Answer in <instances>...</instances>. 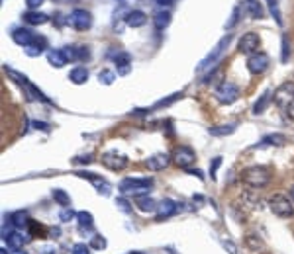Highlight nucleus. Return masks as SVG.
Wrapping results in <instances>:
<instances>
[{
    "mask_svg": "<svg viewBox=\"0 0 294 254\" xmlns=\"http://www.w3.org/2000/svg\"><path fill=\"white\" fill-rule=\"evenodd\" d=\"M222 245H224V249L230 254H237V247H235L232 241H222Z\"/></svg>",
    "mask_w": 294,
    "mask_h": 254,
    "instance_id": "44",
    "label": "nucleus"
},
{
    "mask_svg": "<svg viewBox=\"0 0 294 254\" xmlns=\"http://www.w3.org/2000/svg\"><path fill=\"white\" fill-rule=\"evenodd\" d=\"M126 24L129 28H141L147 24V14L141 10H131V12H127Z\"/></svg>",
    "mask_w": 294,
    "mask_h": 254,
    "instance_id": "20",
    "label": "nucleus"
},
{
    "mask_svg": "<svg viewBox=\"0 0 294 254\" xmlns=\"http://www.w3.org/2000/svg\"><path fill=\"white\" fill-rule=\"evenodd\" d=\"M69 81L73 83V85H84L86 81H88V71H86V67H75V69H71V73H69Z\"/></svg>",
    "mask_w": 294,
    "mask_h": 254,
    "instance_id": "23",
    "label": "nucleus"
},
{
    "mask_svg": "<svg viewBox=\"0 0 294 254\" xmlns=\"http://www.w3.org/2000/svg\"><path fill=\"white\" fill-rule=\"evenodd\" d=\"M291 59V43H289V36L283 34V63H287Z\"/></svg>",
    "mask_w": 294,
    "mask_h": 254,
    "instance_id": "37",
    "label": "nucleus"
},
{
    "mask_svg": "<svg viewBox=\"0 0 294 254\" xmlns=\"http://www.w3.org/2000/svg\"><path fill=\"white\" fill-rule=\"evenodd\" d=\"M32 126L36 127V129H40V131H45V133H49V124H45V122H34Z\"/></svg>",
    "mask_w": 294,
    "mask_h": 254,
    "instance_id": "46",
    "label": "nucleus"
},
{
    "mask_svg": "<svg viewBox=\"0 0 294 254\" xmlns=\"http://www.w3.org/2000/svg\"><path fill=\"white\" fill-rule=\"evenodd\" d=\"M273 100H275V104L279 108H291L294 104V83H291V81L283 83V85L275 90Z\"/></svg>",
    "mask_w": 294,
    "mask_h": 254,
    "instance_id": "7",
    "label": "nucleus"
},
{
    "mask_svg": "<svg viewBox=\"0 0 294 254\" xmlns=\"http://www.w3.org/2000/svg\"><path fill=\"white\" fill-rule=\"evenodd\" d=\"M51 196H53V200H55L59 206H63V208H71V196H69L65 190L55 188V190L51 192Z\"/></svg>",
    "mask_w": 294,
    "mask_h": 254,
    "instance_id": "31",
    "label": "nucleus"
},
{
    "mask_svg": "<svg viewBox=\"0 0 294 254\" xmlns=\"http://www.w3.org/2000/svg\"><path fill=\"white\" fill-rule=\"evenodd\" d=\"M269 65H271V59H269V55L263 53V51L253 53V55L247 57V71H249L251 75H263V73L269 69Z\"/></svg>",
    "mask_w": 294,
    "mask_h": 254,
    "instance_id": "9",
    "label": "nucleus"
},
{
    "mask_svg": "<svg viewBox=\"0 0 294 254\" xmlns=\"http://www.w3.org/2000/svg\"><path fill=\"white\" fill-rule=\"evenodd\" d=\"M235 129L237 126L235 124H224V126H214L208 129V133L214 135V137H228V135H232V133H235Z\"/></svg>",
    "mask_w": 294,
    "mask_h": 254,
    "instance_id": "27",
    "label": "nucleus"
},
{
    "mask_svg": "<svg viewBox=\"0 0 294 254\" xmlns=\"http://www.w3.org/2000/svg\"><path fill=\"white\" fill-rule=\"evenodd\" d=\"M59 219H61L63 223H69V221L77 219V213L73 212V208H63V212L59 213Z\"/></svg>",
    "mask_w": 294,
    "mask_h": 254,
    "instance_id": "36",
    "label": "nucleus"
},
{
    "mask_svg": "<svg viewBox=\"0 0 294 254\" xmlns=\"http://www.w3.org/2000/svg\"><path fill=\"white\" fill-rule=\"evenodd\" d=\"M116 206H118V210H120V212L127 213V215L133 212V208H129V202H127L126 198H118V200H116Z\"/></svg>",
    "mask_w": 294,
    "mask_h": 254,
    "instance_id": "40",
    "label": "nucleus"
},
{
    "mask_svg": "<svg viewBox=\"0 0 294 254\" xmlns=\"http://www.w3.org/2000/svg\"><path fill=\"white\" fill-rule=\"evenodd\" d=\"M114 63H116V69H118L120 77L129 75V71H131V55L129 53H118L114 57Z\"/></svg>",
    "mask_w": 294,
    "mask_h": 254,
    "instance_id": "17",
    "label": "nucleus"
},
{
    "mask_svg": "<svg viewBox=\"0 0 294 254\" xmlns=\"http://www.w3.org/2000/svg\"><path fill=\"white\" fill-rule=\"evenodd\" d=\"M63 53H65L67 61H71V63H77V61H79V55H77V47H63Z\"/></svg>",
    "mask_w": 294,
    "mask_h": 254,
    "instance_id": "38",
    "label": "nucleus"
},
{
    "mask_svg": "<svg viewBox=\"0 0 294 254\" xmlns=\"http://www.w3.org/2000/svg\"><path fill=\"white\" fill-rule=\"evenodd\" d=\"M186 174H192V176H196V178L204 180V176H202V170H200V169H186Z\"/></svg>",
    "mask_w": 294,
    "mask_h": 254,
    "instance_id": "47",
    "label": "nucleus"
},
{
    "mask_svg": "<svg viewBox=\"0 0 294 254\" xmlns=\"http://www.w3.org/2000/svg\"><path fill=\"white\" fill-rule=\"evenodd\" d=\"M232 40H234V36H232V34H226V36L218 42V45H216L210 53H208V57H204V59L200 61V65L196 67V71H206V69H210L212 65H216V63H218V59L224 55V51L230 47Z\"/></svg>",
    "mask_w": 294,
    "mask_h": 254,
    "instance_id": "3",
    "label": "nucleus"
},
{
    "mask_svg": "<svg viewBox=\"0 0 294 254\" xmlns=\"http://www.w3.org/2000/svg\"><path fill=\"white\" fill-rule=\"evenodd\" d=\"M259 47H261V38H259V34L247 32V34L241 36V40H239V51H241L243 55L249 57L253 53H259Z\"/></svg>",
    "mask_w": 294,
    "mask_h": 254,
    "instance_id": "11",
    "label": "nucleus"
},
{
    "mask_svg": "<svg viewBox=\"0 0 294 254\" xmlns=\"http://www.w3.org/2000/svg\"><path fill=\"white\" fill-rule=\"evenodd\" d=\"M285 143H287V137L283 133H271V135H265L261 139V143L255 145V149H259V147H283Z\"/></svg>",
    "mask_w": 294,
    "mask_h": 254,
    "instance_id": "19",
    "label": "nucleus"
},
{
    "mask_svg": "<svg viewBox=\"0 0 294 254\" xmlns=\"http://www.w3.org/2000/svg\"><path fill=\"white\" fill-rule=\"evenodd\" d=\"M196 161V153H194V149L192 147H186V145H182V147H176L175 149V153H173V163L178 167V169H190V165Z\"/></svg>",
    "mask_w": 294,
    "mask_h": 254,
    "instance_id": "8",
    "label": "nucleus"
},
{
    "mask_svg": "<svg viewBox=\"0 0 294 254\" xmlns=\"http://www.w3.org/2000/svg\"><path fill=\"white\" fill-rule=\"evenodd\" d=\"M169 24H171V14L167 10H159L155 16H153V26L157 30H165Z\"/></svg>",
    "mask_w": 294,
    "mask_h": 254,
    "instance_id": "30",
    "label": "nucleus"
},
{
    "mask_svg": "<svg viewBox=\"0 0 294 254\" xmlns=\"http://www.w3.org/2000/svg\"><path fill=\"white\" fill-rule=\"evenodd\" d=\"M77 55H79V61H88L90 59V51H88V47H77Z\"/></svg>",
    "mask_w": 294,
    "mask_h": 254,
    "instance_id": "43",
    "label": "nucleus"
},
{
    "mask_svg": "<svg viewBox=\"0 0 294 254\" xmlns=\"http://www.w3.org/2000/svg\"><path fill=\"white\" fill-rule=\"evenodd\" d=\"M69 24H71L75 30H79V32H86V30H90V26H92V16H90L88 10L75 8V10L71 12V16H69Z\"/></svg>",
    "mask_w": 294,
    "mask_h": 254,
    "instance_id": "10",
    "label": "nucleus"
},
{
    "mask_svg": "<svg viewBox=\"0 0 294 254\" xmlns=\"http://www.w3.org/2000/svg\"><path fill=\"white\" fill-rule=\"evenodd\" d=\"M241 180L251 188H265L271 182V172L265 167H249L243 170Z\"/></svg>",
    "mask_w": 294,
    "mask_h": 254,
    "instance_id": "1",
    "label": "nucleus"
},
{
    "mask_svg": "<svg viewBox=\"0 0 294 254\" xmlns=\"http://www.w3.org/2000/svg\"><path fill=\"white\" fill-rule=\"evenodd\" d=\"M214 96H216L218 104H222V106H230V104L237 102V98H239V86L235 85V83L224 81L222 85L216 88Z\"/></svg>",
    "mask_w": 294,
    "mask_h": 254,
    "instance_id": "4",
    "label": "nucleus"
},
{
    "mask_svg": "<svg viewBox=\"0 0 294 254\" xmlns=\"http://www.w3.org/2000/svg\"><path fill=\"white\" fill-rule=\"evenodd\" d=\"M4 71H6V75H8V77H10V79H12V81H14L16 85H20L22 88H24V90H26L28 86L32 85V83H30V79H28L26 75H22V73H18V71L10 69L8 65H4Z\"/></svg>",
    "mask_w": 294,
    "mask_h": 254,
    "instance_id": "26",
    "label": "nucleus"
},
{
    "mask_svg": "<svg viewBox=\"0 0 294 254\" xmlns=\"http://www.w3.org/2000/svg\"><path fill=\"white\" fill-rule=\"evenodd\" d=\"M220 165H222V157H214V161L210 163V176L212 180H216V172L220 169Z\"/></svg>",
    "mask_w": 294,
    "mask_h": 254,
    "instance_id": "41",
    "label": "nucleus"
},
{
    "mask_svg": "<svg viewBox=\"0 0 294 254\" xmlns=\"http://www.w3.org/2000/svg\"><path fill=\"white\" fill-rule=\"evenodd\" d=\"M291 196H293V202H294V186L291 188Z\"/></svg>",
    "mask_w": 294,
    "mask_h": 254,
    "instance_id": "53",
    "label": "nucleus"
},
{
    "mask_svg": "<svg viewBox=\"0 0 294 254\" xmlns=\"http://www.w3.org/2000/svg\"><path fill=\"white\" fill-rule=\"evenodd\" d=\"M90 249H96V251L106 249V239H104L102 235H94V237L90 239Z\"/></svg>",
    "mask_w": 294,
    "mask_h": 254,
    "instance_id": "35",
    "label": "nucleus"
},
{
    "mask_svg": "<svg viewBox=\"0 0 294 254\" xmlns=\"http://www.w3.org/2000/svg\"><path fill=\"white\" fill-rule=\"evenodd\" d=\"M4 241H6V245H8L10 249H22L26 243L32 241V235H24V233H20V231H12V233L4 235Z\"/></svg>",
    "mask_w": 294,
    "mask_h": 254,
    "instance_id": "15",
    "label": "nucleus"
},
{
    "mask_svg": "<svg viewBox=\"0 0 294 254\" xmlns=\"http://www.w3.org/2000/svg\"><path fill=\"white\" fill-rule=\"evenodd\" d=\"M36 38L38 36L32 30H28V28H16L12 32V42L16 43V45H20V47H28L30 43L36 42Z\"/></svg>",
    "mask_w": 294,
    "mask_h": 254,
    "instance_id": "12",
    "label": "nucleus"
},
{
    "mask_svg": "<svg viewBox=\"0 0 294 254\" xmlns=\"http://www.w3.org/2000/svg\"><path fill=\"white\" fill-rule=\"evenodd\" d=\"M47 63L51 67H55V69H63L69 61H67L63 49H51V51H47Z\"/></svg>",
    "mask_w": 294,
    "mask_h": 254,
    "instance_id": "18",
    "label": "nucleus"
},
{
    "mask_svg": "<svg viewBox=\"0 0 294 254\" xmlns=\"http://www.w3.org/2000/svg\"><path fill=\"white\" fill-rule=\"evenodd\" d=\"M267 2V8L271 12V16L277 20L279 26H283V16H281V8H279V0H265Z\"/></svg>",
    "mask_w": 294,
    "mask_h": 254,
    "instance_id": "32",
    "label": "nucleus"
},
{
    "mask_svg": "<svg viewBox=\"0 0 294 254\" xmlns=\"http://www.w3.org/2000/svg\"><path fill=\"white\" fill-rule=\"evenodd\" d=\"M98 81H100V85L110 86L114 81H116V73H112V71L104 69V71H100V73H98Z\"/></svg>",
    "mask_w": 294,
    "mask_h": 254,
    "instance_id": "34",
    "label": "nucleus"
},
{
    "mask_svg": "<svg viewBox=\"0 0 294 254\" xmlns=\"http://www.w3.org/2000/svg\"><path fill=\"white\" fill-rule=\"evenodd\" d=\"M237 16H239V10L235 8V10H234V16H232V22L228 24V28H232V26H235V22H237Z\"/></svg>",
    "mask_w": 294,
    "mask_h": 254,
    "instance_id": "48",
    "label": "nucleus"
},
{
    "mask_svg": "<svg viewBox=\"0 0 294 254\" xmlns=\"http://www.w3.org/2000/svg\"><path fill=\"white\" fill-rule=\"evenodd\" d=\"M271 100H273V92L271 90H267V92H263V96L255 102V106H253V114L255 116H259V114H263L267 108H269V104H271Z\"/></svg>",
    "mask_w": 294,
    "mask_h": 254,
    "instance_id": "25",
    "label": "nucleus"
},
{
    "mask_svg": "<svg viewBox=\"0 0 294 254\" xmlns=\"http://www.w3.org/2000/svg\"><path fill=\"white\" fill-rule=\"evenodd\" d=\"M178 210V204L176 202H173V200H169L165 198L163 202H159V206H157V221H163V219H167L171 215H175Z\"/></svg>",
    "mask_w": 294,
    "mask_h": 254,
    "instance_id": "16",
    "label": "nucleus"
},
{
    "mask_svg": "<svg viewBox=\"0 0 294 254\" xmlns=\"http://www.w3.org/2000/svg\"><path fill=\"white\" fill-rule=\"evenodd\" d=\"M75 163H86V165H88V163H92V157H90V155H86V157H79V159H75Z\"/></svg>",
    "mask_w": 294,
    "mask_h": 254,
    "instance_id": "49",
    "label": "nucleus"
},
{
    "mask_svg": "<svg viewBox=\"0 0 294 254\" xmlns=\"http://www.w3.org/2000/svg\"><path fill=\"white\" fill-rule=\"evenodd\" d=\"M182 98V92H176V94H173L171 98H167V100H159L157 104H155V108H163V106H171L173 102H176V100H180Z\"/></svg>",
    "mask_w": 294,
    "mask_h": 254,
    "instance_id": "39",
    "label": "nucleus"
},
{
    "mask_svg": "<svg viewBox=\"0 0 294 254\" xmlns=\"http://www.w3.org/2000/svg\"><path fill=\"white\" fill-rule=\"evenodd\" d=\"M40 254H57V253H55V249H53V247H45V249L40 251Z\"/></svg>",
    "mask_w": 294,
    "mask_h": 254,
    "instance_id": "51",
    "label": "nucleus"
},
{
    "mask_svg": "<svg viewBox=\"0 0 294 254\" xmlns=\"http://www.w3.org/2000/svg\"><path fill=\"white\" fill-rule=\"evenodd\" d=\"M247 10H249V14H251V18H263V8H261V4H259V0H247Z\"/></svg>",
    "mask_w": 294,
    "mask_h": 254,
    "instance_id": "33",
    "label": "nucleus"
},
{
    "mask_svg": "<svg viewBox=\"0 0 294 254\" xmlns=\"http://www.w3.org/2000/svg\"><path fill=\"white\" fill-rule=\"evenodd\" d=\"M10 225H14L16 229H24L26 225H30L28 213L24 212V210H20V212H14L12 215H10Z\"/></svg>",
    "mask_w": 294,
    "mask_h": 254,
    "instance_id": "28",
    "label": "nucleus"
},
{
    "mask_svg": "<svg viewBox=\"0 0 294 254\" xmlns=\"http://www.w3.org/2000/svg\"><path fill=\"white\" fill-rule=\"evenodd\" d=\"M269 208L277 217H283V219H289V217L294 215V208L291 204V200L287 196H283V194H275L269 200Z\"/></svg>",
    "mask_w": 294,
    "mask_h": 254,
    "instance_id": "5",
    "label": "nucleus"
},
{
    "mask_svg": "<svg viewBox=\"0 0 294 254\" xmlns=\"http://www.w3.org/2000/svg\"><path fill=\"white\" fill-rule=\"evenodd\" d=\"M73 254H90V245L77 243V245L73 247Z\"/></svg>",
    "mask_w": 294,
    "mask_h": 254,
    "instance_id": "42",
    "label": "nucleus"
},
{
    "mask_svg": "<svg viewBox=\"0 0 294 254\" xmlns=\"http://www.w3.org/2000/svg\"><path fill=\"white\" fill-rule=\"evenodd\" d=\"M6 254H28L24 249H10V251H6Z\"/></svg>",
    "mask_w": 294,
    "mask_h": 254,
    "instance_id": "50",
    "label": "nucleus"
},
{
    "mask_svg": "<svg viewBox=\"0 0 294 254\" xmlns=\"http://www.w3.org/2000/svg\"><path fill=\"white\" fill-rule=\"evenodd\" d=\"M100 163L108 170H112V172H120V170H124L129 165L126 155H122L118 151H106V153H102Z\"/></svg>",
    "mask_w": 294,
    "mask_h": 254,
    "instance_id": "6",
    "label": "nucleus"
},
{
    "mask_svg": "<svg viewBox=\"0 0 294 254\" xmlns=\"http://www.w3.org/2000/svg\"><path fill=\"white\" fill-rule=\"evenodd\" d=\"M135 206H137V210L143 213H155L157 212V202L155 200H151V198H147V196H143V198H137L135 200Z\"/></svg>",
    "mask_w": 294,
    "mask_h": 254,
    "instance_id": "24",
    "label": "nucleus"
},
{
    "mask_svg": "<svg viewBox=\"0 0 294 254\" xmlns=\"http://www.w3.org/2000/svg\"><path fill=\"white\" fill-rule=\"evenodd\" d=\"M24 22L30 24V26H43L49 22V16L43 14V12H36V10H30L24 14Z\"/></svg>",
    "mask_w": 294,
    "mask_h": 254,
    "instance_id": "21",
    "label": "nucleus"
},
{
    "mask_svg": "<svg viewBox=\"0 0 294 254\" xmlns=\"http://www.w3.org/2000/svg\"><path fill=\"white\" fill-rule=\"evenodd\" d=\"M43 2H45V0H26V6H28L30 10H38Z\"/></svg>",
    "mask_w": 294,
    "mask_h": 254,
    "instance_id": "45",
    "label": "nucleus"
},
{
    "mask_svg": "<svg viewBox=\"0 0 294 254\" xmlns=\"http://www.w3.org/2000/svg\"><path fill=\"white\" fill-rule=\"evenodd\" d=\"M77 221H79L81 231H90L94 227V217H92L90 212H79L77 213Z\"/></svg>",
    "mask_w": 294,
    "mask_h": 254,
    "instance_id": "29",
    "label": "nucleus"
},
{
    "mask_svg": "<svg viewBox=\"0 0 294 254\" xmlns=\"http://www.w3.org/2000/svg\"><path fill=\"white\" fill-rule=\"evenodd\" d=\"M45 45H47V42H45V38H36V42L30 43L28 47H24V53L28 55V57H40L43 51H45Z\"/></svg>",
    "mask_w": 294,
    "mask_h": 254,
    "instance_id": "22",
    "label": "nucleus"
},
{
    "mask_svg": "<svg viewBox=\"0 0 294 254\" xmlns=\"http://www.w3.org/2000/svg\"><path fill=\"white\" fill-rule=\"evenodd\" d=\"M151 186H153V178H124L120 182L118 190L124 196H127V194L139 196V194H147Z\"/></svg>",
    "mask_w": 294,
    "mask_h": 254,
    "instance_id": "2",
    "label": "nucleus"
},
{
    "mask_svg": "<svg viewBox=\"0 0 294 254\" xmlns=\"http://www.w3.org/2000/svg\"><path fill=\"white\" fill-rule=\"evenodd\" d=\"M77 176L90 180V182L96 186L98 194H102V196H108V194H110V184H108L104 178H100V176H96V174H92V172H77Z\"/></svg>",
    "mask_w": 294,
    "mask_h": 254,
    "instance_id": "14",
    "label": "nucleus"
},
{
    "mask_svg": "<svg viewBox=\"0 0 294 254\" xmlns=\"http://www.w3.org/2000/svg\"><path fill=\"white\" fill-rule=\"evenodd\" d=\"M159 6H163V8H169L171 4H173V0H155Z\"/></svg>",
    "mask_w": 294,
    "mask_h": 254,
    "instance_id": "52",
    "label": "nucleus"
},
{
    "mask_svg": "<svg viewBox=\"0 0 294 254\" xmlns=\"http://www.w3.org/2000/svg\"><path fill=\"white\" fill-rule=\"evenodd\" d=\"M131 254H137V253H131Z\"/></svg>",
    "mask_w": 294,
    "mask_h": 254,
    "instance_id": "54",
    "label": "nucleus"
},
{
    "mask_svg": "<svg viewBox=\"0 0 294 254\" xmlns=\"http://www.w3.org/2000/svg\"><path fill=\"white\" fill-rule=\"evenodd\" d=\"M171 159H173V157H169L167 153H155V155H151V157L145 161V167L149 170H153V172H159V170L167 169Z\"/></svg>",
    "mask_w": 294,
    "mask_h": 254,
    "instance_id": "13",
    "label": "nucleus"
}]
</instances>
